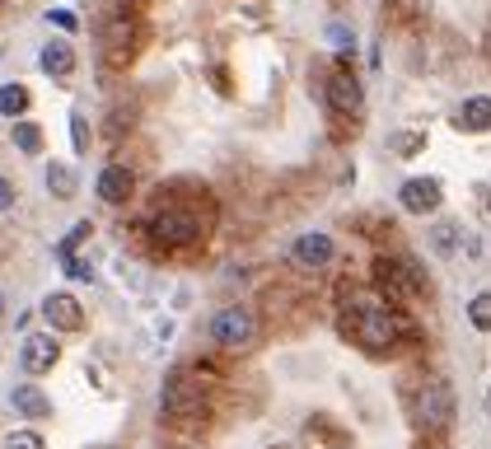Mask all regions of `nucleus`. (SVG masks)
Here are the masks:
<instances>
[{
    "instance_id": "obj_1",
    "label": "nucleus",
    "mask_w": 491,
    "mask_h": 449,
    "mask_svg": "<svg viewBox=\"0 0 491 449\" xmlns=\"http://www.w3.org/2000/svg\"><path fill=\"white\" fill-rule=\"evenodd\" d=\"M346 333H351V337L365 346V352H388V346H398L407 333H412V323H407L388 300L360 295V300H351V314H346Z\"/></svg>"
},
{
    "instance_id": "obj_2",
    "label": "nucleus",
    "mask_w": 491,
    "mask_h": 449,
    "mask_svg": "<svg viewBox=\"0 0 491 449\" xmlns=\"http://www.w3.org/2000/svg\"><path fill=\"white\" fill-rule=\"evenodd\" d=\"M375 285H379V295L388 304H407V300H417L426 291V276L417 262H407V258H379L375 262Z\"/></svg>"
},
{
    "instance_id": "obj_3",
    "label": "nucleus",
    "mask_w": 491,
    "mask_h": 449,
    "mask_svg": "<svg viewBox=\"0 0 491 449\" xmlns=\"http://www.w3.org/2000/svg\"><path fill=\"white\" fill-rule=\"evenodd\" d=\"M150 234L164 243V249H182V243H197L201 234H207V220H201L192 207H178V201H169V207L155 211Z\"/></svg>"
},
{
    "instance_id": "obj_4",
    "label": "nucleus",
    "mask_w": 491,
    "mask_h": 449,
    "mask_svg": "<svg viewBox=\"0 0 491 449\" xmlns=\"http://www.w3.org/2000/svg\"><path fill=\"white\" fill-rule=\"evenodd\" d=\"M211 342L224 346V352H243V346L258 342V318L253 309H243V304H230V309H220L211 318Z\"/></svg>"
},
{
    "instance_id": "obj_5",
    "label": "nucleus",
    "mask_w": 491,
    "mask_h": 449,
    "mask_svg": "<svg viewBox=\"0 0 491 449\" xmlns=\"http://www.w3.org/2000/svg\"><path fill=\"white\" fill-rule=\"evenodd\" d=\"M417 421L431 436L449 431V421H454V389H449L444 379H426L421 384V394H417Z\"/></svg>"
},
{
    "instance_id": "obj_6",
    "label": "nucleus",
    "mask_w": 491,
    "mask_h": 449,
    "mask_svg": "<svg viewBox=\"0 0 491 449\" xmlns=\"http://www.w3.org/2000/svg\"><path fill=\"white\" fill-rule=\"evenodd\" d=\"M164 417H174V421L207 417V389H201V379L174 375L169 384H164Z\"/></svg>"
},
{
    "instance_id": "obj_7",
    "label": "nucleus",
    "mask_w": 491,
    "mask_h": 449,
    "mask_svg": "<svg viewBox=\"0 0 491 449\" xmlns=\"http://www.w3.org/2000/svg\"><path fill=\"white\" fill-rule=\"evenodd\" d=\"M323 94H327V108H333L337 117H360L365 108V94H360V80L346 75V71H333L323 80Z\"/></svg>"
},
{
    "instance_id": "obj_8",
    "label": "nucleus",
    "mask_w": 491,
    "mask_h": 449,
    "mask_svg": "<svg viewBox=\"0 0 491 449\" xmlns=\"http://www.w3.org/2000/svg\"><path fill=\"white\" fill-rule=\"evenodd\" d=\"M43 318L52 323L56 333H80V328H85V304H80L71 291H52L43 300Z\"/></svg>"
},
{
    "instance_id": "obj_9",
    "label": "nucleus",
    "mask_w": 491,
    "mask_h": 449,
    "mask_svg": "<svg viewBox=\"0 0 491 449\" xmlns=\"http://www.w3.org/2000/svg\"><path fill=\"white\" fill-rule=\"evenodd\" d=\"M291 258H295V267L318 272V267H327V262L337 258V243L327 239V234H318V230H309V234H300V239L291 243Z\"/></svg>"
},
{
    "instance_id": "obj_10",
    "label": "nucleus",
    "mask_w": 491,
    "mask_h": 449,
    "mask_svg": "<svg viewBox=\"0 0 491 449\" xmlns=\"http://www.w3.org/2000/svg\"><path fill=\"white\" fill-rule=\"evenodd\" d=\"M56 360H61V346L52 342V333H33V337H24V346H19V365H24L29 375H47Z\"/></svg>"
},
{
    "instance_id": "obj_11",
    "label": "nucleus",
    "mask_w": 491,
    "mask_h": 449,
    "mask_svg": "<svg viewBox=\"0 0 491 449\" xmlns=\"http://www.w3.org/2000/svg\"><path fill=\"white\" fill-rule=\"evenodd\" d=\"M398 201H402V211H412V216L440 211V178H407Z\"/></svg>"
},
{
    "instance_id": "obj_12",
    "label": "nucleus",
    "mask_w": 491,
    "mask_h": 449,
    "mask_svg": "<svg viewBox=\"0 0 491 449\" xmlns=\"http://www.w3.org/2000/svg\"><path fill=\"white\" fill-rule=\"evenodd\" d=\"M10 407L19 417H29V421H43V417H52V398L38 389V384H19V389L10 394Z\"/></svg>"
},
{
    "instance_id": "obj_13",
    "label": "nucleus",
    "mask_w": 491,
    "mask_h": 449,
    "mask_svg": "<svg viewBox=\"0 0 491 449\" xmlns=\"http://www.w3.org/2000/svg\"><path fill=\"white\" fill-rule=\"evenodd\" d=\"M131 188H136V178H131V169H122V165H108L104 174H98V197H104L108 207H122V201L131 197Z\"/></svg>"
},
{
    "instance_id": "obj_14",
    "label": "nucleus",
    "mask_w": 491,
    "mask_h": 449,
    "mask_svg": "<svg viewBox=\"0 0 491 449\" xmlns=\"http://www.w3.org/2000/svg\"><path fill=\"white\" fill-rule=\"evenodd\" d=\"M459 131H491V98L478 94V98H463V108L454 117Z\"/></svg>"
},
{
    "instance_id": "obj_15",
    "label": "nucleus",
    "mask_w": 491,
    "mask_h": 449,
    "mask_svg": "<svg viewBox=\"0 0 491 449\" xmlns=\"http://www.w3.org/2000/svg\"><path fill=\"white\" fill-rule=\"evenodd\" d=\"M131 56H136V29L131 24H113L108 29V61L113 66H127Z\"/></svg>"
},
{
    "instance_id": "obj_16",
    "label": "nucleus",
    "mask_w": 491,
    "mask_h": 449,
    "mask_svg": "<svg viewBox=\"0 0 491 449\" xmlns=\"http://www.w3.org/2000/svg\"><path fill=\"white\" fill-rule=\"evenodd\" d=\"M38 61H43V71H47L52 80H66V75L75 71V52H71V43H47Z\"/></svg>"
},
{
    "instance_id": "obj_17",
    "label": "nucleus",
    "mask_w": 491,
    "mask_h": 449,
    "mask_svg": "<svg viewBox=\"0 0 491 449\" xmlns=\"http://www.w3.org/2000/svg\"><path fill=\"white\" fill-rule=\"evenodd\" d=\"M43 182H47V192H52L56 201H71V197L80 192V178H75V169H71V165H47Z\"/></svg>"
},
{
    "instance_id": "obj_18",
    "label": "nucleus",
    "mask_w": 491,
    "mask_h": 449,
    "mask_svg": "<svg viewBox=\"0 0 491 449\" xmlns=\"http://www.w3.org/2000/svg\"><path fill=\"white\" fill-rule=\"evenodd\" d=\"M388 150H394L398 159H412L426 150V131H394L388 136Z\"/></svg>"
},
{
    "instance_id": "obj_19",
    "label": "nucleus",
    "mask_w": 491,
    "mask_h": 449,
    "mask_svg": "<svg viewBox=\"0 0 491 449\" xmlns=\"http://www.w3.org/2000/svg\"><path fill=\"white\" fill-rule=\"evenodd\" d=\"M384 24H388V29H412V24H417V0H388Z\"/></svg>"
},
{
    "instance_id": "obj_20",
    "label": "nucleus",
    "mask_w": 491,
    "mask_h": 449,
    "mask_svg": "<svg viewBox=\"0 0 491 449\" xmlns=\"http://www.w3.org/2000/svg\"><path fill=\"white\" fill-rule=\"evenodd\" d=\"M468 323H473L478 333H491V291L468 300Z\"/></svg>"
},
{
    "instance_id": "obj_21",
    "label": "nucleus",
    "mask_w": 491,
    "mask_h": 449,
    "mask_svg": "<svg viewBox=\"0 0 491 449\" xmlns=\"http://www.w3.org/2000/svg\"><path fill=\"white\" fill-rule=\"evenodd\" d=\"M24 108H29V89H24V85H0V113L19 117Z\"/></svg>"
},
{
    "instance_id": "obj_22",
    "label": "nucleus",
    "mask_w": 491,
    "mask_h": 449,
    "mask_svg": "<svg viewBox=\"0 0 491 449\" xmlns=\"http://www.w3.org/2000/svg\"><path fill=\"white\" fill-rule=\"evenodd\" d=\"M14 146L24 155H38V150H43V131H38L33 122H14Z\"/></svg>"
},
{
    "instance_id": "obj_23",
    "label": "nucleus",
    "mask_w": 491,
    "mask_h": 449,
    "mask_svg": "<svg viewBox=\"0 0 491 449\" xmlns=\"http://www.w3.org/2000/svg\"><path fill=\"white\" fill-rule=\"evenodd\" d=\"M431 243H436V253L449 258V253H454V243H459V224L454 220H440L436 230H431Z\"/></svg>"
},
{
    "instance_id": "obj_24",
    "label": "nucleus",
    "mask_w": 491,
    "mask_h": 449,
    "mask_svg": "<svg viewBox=\"0 0 491 449\" xmlns=\"http://www.w3.org/2000/svg\"><path fill=\"white\" fill-rule=\"evenodd\" d=\"M89 230H94V224H89V220H80L75 230H71L66 239L56 243V258H61V262H71V253H75V243H80V239H89Z\"/></svg>"
},
{
    "instance_id": "obj_25",
    "label": "nucleus",
    "mask_w": 491,
    "mask_h": 449,
    "mask_svg": "<svg viewBox=\"0 0 491 449\" xmlns=\"http://www.w3.org/2000/svg\"><path fill=\"white\" fill-rule=\"evenodd\" d=\"M0 449H47V445H43V436H38V431H10Z\"/></svg>"
},
{
    "instance_id": "obj_26",
    "label": "nucleus",
    "mask_w": 491,
    "mask_h": 449,
    "mask_svg": "<svg viewBox=\"0 0 491 449\" xmlns=\"http://www.w3.org/2000/svg\"><path fill=\"white\" fill-rule=\"evenodd\" d=\"M71 140H75V150L85 155V146H89V131H85V117H71Z\"/></svg>"
},
{
    "instance_id": "obj_27",
    "label": "nucleus",
    "mask_w": 491,
    "mask_h": 449,
    "mask_svg": "<svg viewBox=\"0 0 491 449\" xmlns=\"http://www.w3.org/2000/svg\"><path fill=\"white\" fill-rule=\"evenodd\" d=\"M327 38H333V47H351V43H356L346 24H327Z\"/></svg>"
},
{
    "instance_id": "obj_28",
    "label": "nucleus",
    "mask_w": 491,
    "mask_h": 449,
    "mask_svg": "<svg viewBox=\"0 0 491 449\" xmlns=\"http://www.w3.org/2000/svg\"><path fill=\"white\" fill-rule=\"evenodd\" d=\"M10 207H14V182L0 178V211H10Z\"/></svg>"
},
{
    "instance_id": "obj_29",
    "label": "nucleus",
    "mask_w": 491,
    "mask_h": 449,
    "mask_svg": "<svg viewBox=\"0 0 491 449\" xmlns=\"http://www.w3.org/2000/svg\"><path fill=\"white\" fill-rule=\"evenodd\" d=\"M47 19H52V24H61V29H75V19H71L66 10H56V14H47Z\"/></svg>"
},
{
    "instance_id": "obj_30",
    "label": "nucleus",
    "mask_w": 491,
    "mask_h": 449,
    "mask_svg": "<svg viewBox=\"0 0 491 449\" xmlns=\"http://www.w3.org/2000/svg\"><path fill=\"white\" fill-rule=\"evenodd\" d=\"M0 318H5V295H0Z\"/></svg>"
},
{
    "instance_id": "obj_31",
    "label": "nucleus",
    "mask_w": 491,
    "mask_h": 449,
    "mask_svg": "<svg viewBox=\"0 0 491 449\" xmlns=\"http://www.w3.org/2000/svg\"><path fill=\"white\" fill-rule=\"evenodd\" d=\"M421 449H444V445H421Z\"/></svg>"
},
{
    "instance_id": "obj_32",
    "label": "nucleus",
    "mask_w": 491,
    "mask_h": 449,
    "mask_svg": "<svg viewBox=\"0 0 491 449\" xmlns=\"http://www.w3.org/2000/svg\"><path fill=\"white\" fill-rule=\"evenodd\" d=\"M487 407H491V389H487Z\"/></svg>"
},
{
    "instance_id": "obj_33",
    "label": "nucleus",
    "mask_w": 491,
    "mask_h": 449,
    "mask_svg": "<svg viewBox=\"0 0 491 449\" xmlns=\"http://www.w3.org/2000/svg\"><path fill=\"white\" fill-rule=\"evenodd\" d=\"M487 211H491V197H487Z\"/></svg>"
}]
</instances>
